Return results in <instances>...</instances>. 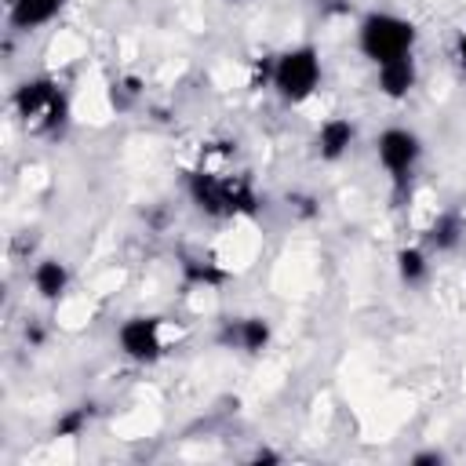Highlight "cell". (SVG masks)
<instances>
[{
    "mask_svg": "<svg viewBox=\"0 0 466 466\" xmlns=\"http://www.w3.org/2000/svg\"><path fill=\"white\" fill-rule=\"evenodd\" d=\"M69 280H73L69 266H66L62 258H55V255H47V258H40V262L33 266V291H36L44 302H58V299L69 291Z\"/></svg>",
    "mask_w": 466,
    "mask_h": 466,
    "instance_id": "cell-12",
    "label": "cell"
},
{
    "mask_svg": "<svg viewBox=\"0 0 466 466\" xmlns=\"http://www.w3.org/2000/svg\"><path fill=\"white\" fill-rule=\"evenodd\" d=\"M160 317L153 313H135L127 317L120 328H116V350L135 360V364H153L160 360L167 350H164V331H160Z\"/></svg>",
    "mask_w": 466,
    "mask_h": 466,
    "instance_id": "cell-6",
    "label": "cell"
},
{
    "mask_svg": "<svg viewBox=\"0 0 466 466\" xmlns=\"http://www.w3.org/2000/svg\"><path fill=\"white\" fill-rule=\"evenodd\" d=\"M226 4H248V0H226Z\"/></svg>",
    "mask_w": 466,
    "mask_h": 466,
    "instance_id": "cell-21",
    "label": "cell"
},
{
    "mask_svg": "<svg viewBox=\"0 0 466 466\" xmlns=\"http://www.w3.org/2000/svg\"><path fill=\"white\" fill-rule=\"evenodd\" d=\"M415 40H419L415 22L393 11H368L357 25V47L371 66L393 62L400 55H415Z\"/></svg>",
    "mask_w": 466,
    "mask_h": 466,
    "instance_id": "cell-3",
    "label": "cell"
},
{
    "mask_svg": "<svg viewBox=\"0 0 466 466\" xmlns=\"http://www.w3.org/2000/svg\"><path fill=\"white\" fill-rule=\"evenodd\" d=\"M15 116L36 135H58L69 124V95L51 76H29L11 95Z\"/></svg>",
    "mask_w": 466,
    "mask_h": 466,
    "instance_id": "cell-2",
    "label": "cell"
},
{
    "mask_svg": "<svg viewBox=\"0 0 466 466\" xmlns=\"http://www.w3.org/2000/svg\"><path fill=\"white\" fill-rule=\"evenodd\" d=\"M226 277H229V273H226L218 262L193 258V255L182 258V280H186L189 288H218V284H226Z\"/></svg>",
    "mask_w": 466,
    "mask_h": 466,
    "instance_id": "cell-14",
    "label": "cell"
},
{
    "mask_svg": "<svg viewBox=\"0 0 466 466\" xmlns=\"http://www.w3.org/2000/svg\"><path fill=\"white\" fill-rule=\"evenodd\" d=\"M186 193L197 211L211 218H240L258 211V193L248 175H215V171H189Z\"/></svg>",
    "mask_w": 466,
    "mask_h": 466,
    "instance_id": "cell-1",
    "label": "cell"
},
{
    "mask_svg": "<svg viewBox=\"0 0 466 466\" xmlns=\"http://www.w3.org/2000/svg\"><path fill=\"white\" fill-rule=\"evenodd\" d=\"M419 84V66H415V55H400L393 62H382L375 66V87L379 95H386L390 102H400L415 91Z\"/></svg>",
    "mask_w": 466,
    "mask_h": 466,
    "instance_id": "cell-8",
    "label": "cell"
},
{
    "mask_svg": "<svg viewBox=\"0 0 466 466\" xmlns=\"http://www.w3.org/2000/svg\"><path fill=\"white\" fill-rule=\"evenodd\" d=\"M444 462V451H437V448H430V451H415L411 455V466H441Z\"/></svg>",
    "mask_w": 466,
    "mask_h": 466,
    "instance_id": "cell-18",
    "label": "cell"
},
{
    "mask_svg": "<svg viewBox=\"0 0 466 466\" xmlns=\"http://www.w3.org/2000/svg\"><path fill=\"white\" fill-rule=\"evenodd\" d=\"M462 237H466V218H462V211L448 208V211H437L433 222L426 226L422 248H426L430 255H451V251L462 244Z\"/></svg>",
    "mask_w": 466,
    "mask_h": 466,
    "instance_id": "cell-10",
    "label": "cell"
},
{
    "mask_svg": "<svg viewBox=\"0 0 466 466\" xmlns=\"http://www.w3.org/2000/svg\"><path fill=\"white\" fill-rule=\"evenodd\" d=\"M66 0H7V25L15 33H33L58 18Z\"/></svg>",
    "mask_w": 466,
    "mask_h": 466,
    "instance_id": "cell-11",
    "label": "cell"
},
{
    "mask_svg": "<svg viewBox=\"0 0 466 466\" xmlns=\"http://www.w3.org/2000/svg\"><path fill=\"white\" fill-rule=\"evenodd\" d=\"M269 339H273V324H269L266 317H258V313L226 320L222 331H218V342H222V346L240 350V353H251V357L262 353V350L269 346Z\"/></svg>",
    "mask_w": 466,
    "mask_h": 466,
    "instance_id": "cell-7",
    "label": "cell"
},
{
    "mask_svg": "<svg viewBox=\"0 0 466 466\" xmlns=\"http://www.w3.org/2000/svg\"><path fill=\"white\" fill-rule=\"evenodd\" d=\"M91 419H95V404H73V408H66L58 419H55V437H66V441H73V437H80L87 426H91Z\"/></svg>",
    "mask_w": 466,
    "mask_h": 466,
    "instance_id": "cell-15",
    "label": "cell"
},
{
    "mask_svg": "<svg viewBox=\"0 0 466 466\" xmlns=\"http://www.w3.org/2000/svg\"><path fill=\"white\" fill-rule=\"evenodd\" d=\"M135 98H138V80H135V76L116 80V84H113V91H109V102H113L116 109H127Z\"/></svg>",
    "mask_w": 466,
    "mask_h": 466,
    "instance_id": "cell-16",
    "label": "cell"
},
{
    "mask_svg": "<svg viewBox=\"0 0 466 466\" xmlns=\"http://www.w3.org/2000/svg\"><path fill=\"white\" fill-rule=\"evenodd\" d=\"M277 459H280V455L269 451V448H258V451H255V462H277Z\"/></svg>",
    "mask_w": 466,
    "mask_h": 466,
    "instance_id": "cell-20",
    "label": "cell"
},
{
    "mask_svg": "<svg viewBox=\"0 0 466 466\" xmlns=\"http://www.w3.org/2000/svg\"><path fill=\"white\" fill-rule=\"evenodd\" d=\"M353 142H357V124H353L350 116H328V120L317 127V138H313L317 157H320L324 164H339V160L353 149Z\"/></svg>",
    "mask_w": 466,
    "mask_h": 466,
    "instance_id": "cell-9",
    "label": "cell"
},
{
    "mask_svg": "<svg viewBox=\"0 0 466 466\" xmlns=\"http://www.w3.org/2000/svg\"><path fill=\"white\" fill-rule=\"evenodd\" d=\"M397 277L404 288H422L430 280V251L422 244L400 248L397 251Z\"/></svg>",
    "mask_w": 466,
    "mask_h": 466,
    "instance_id": "cell-13",
    "label": "cell"
},
{
    "mask_svg": "<svg viewBox=\"0 0 466 466\" xmlns=\"http://www.w3.org/2000/svg\"><path fill=\"white\" fill-rule=\"evenodd\" d=\"M320 80H324V66H320V51L313 44H295L273 58L269 87L277 91V98L284 106H302L306 98H313Z\"/></svg>",
    "mask_w": 466,
    "mask_h": 466,
    "instance_id": "cell-4",
    "label": "cell"
},
{
    "mask_svg": "<svg viewBox=\"0 0 466 466\" xmlns=\"http://www.w3.org/2000/svg\"><path fill=\"white\" fill-rule=\"evenodd\" d=\"M288 204H295V211H299L302 218H313V215H317V200H313V197H306V193L288 197Z\"/></svg>",
    "mask_w": 466,
    "mask_h": 466,
    "instance_id": "cell-17",
    "label": "cell"
},
{
    "mask_svg": "<svg viewBox=\"0 0 466 466\" xmlns=\"http://www.w3.org/2000/svg\"><path fill=\"white\" fill-rule=\"evenodd\" d=\"M375 157H379L382 171L390 175L393 189L404 193L411 175H415V167H419V160H422V138L411 127H386L375 138Z\"/></svg>",
    "mask_w": 466,
    "mask_h": 466,
    "instance_id": "cell-5",
    "label": "cell"
},
{
    "mask_svg": "<svg viewBox=\"0 0 466 466\" xmlns=\"http://www.w3.org/2000/svg\"><path fill=\"white\" fill-rule=\"evenodd\" d=\"M455 66L466 73V29L459 33V40H455Z\"/></svg>",
    "mask_w": 466,
    "mask_h": 466,
    "instance_id": "cell-19",
    "label": "cell"
}]
</instances>
